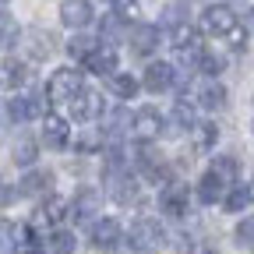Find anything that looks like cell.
I'll return each instance as SVG.
<instances>
[{"label": "cell", "mask_w": 254, "mask_h": 254, "mask_svg": "<svg viewBox=\"0 0 254 254\" xmlns=\"http://www.w3.org/2000/svg\"><path fill=\"white\" fill-rule=\"evenodd\" d=\"M251 131H254V120H251Z\"/></svg>", "instance_id": "obj_42"}, {"label": "cell", "mask_w": 254, "mask_h": 254, "mask_svg": "<svg viewBox=\"0 0 254 254\" xmlns=\"http://www.w3.org/2000/svg\"><path fill=\"white\" fill-rule=\"evenodd\" d=\"M124 131H134V117L124 113V110H113V113L103 120V134H106V138H120Z\"/></svg>", "instance_id": "obj_20"}, {"label": "cell", "mask_w": 254, "mask_h": 254, "mask_svg": "<svg viewBox=\"0 0 254 254\" xmlns=\"http://www.w3.org/2000/svg\"><path fill=\"white\" fill-rule=\"evenodd\" d=\"M173 117H177V124H184V127H194V124H198V120H194V106H190L187 99H177Z\"/></svg>", "instance_id": "obj_33"}, {"label": "cell", "mask_w": 254, "mask_h": 254, "mask_svg": "<svg viewBox=\"0 0 254 254\" xmlns=\"http://www.w3.org/2000/svg\"><path fill=\"white\" fill-rule=\"evenodd\" d=\"M110 4H113V11H117L120 18H138V14H141V4H138V0H110Z\"/></svg>", "instance_id": "obj_34"}, {"label": "cell", "mask_w": 254, "mask_h": 254, "mask_svg": "<svg viewBox=\"0 0 254 254\" xmlns=\"http://www.w3.org/2000/svg\"><path fill=\"white\" fill-rule=\"evenodd\" d=\"M67 110H71L74 120H92V117H99V113H103V95H99V92H92V88H81L74 99L67 103Z\"/></svg>", "instance_id": "obj_7"}, {"label": "cell", "mask_w": 254, "mask_h": 254, "mask_svg": "<svg viewBox=\"0 0 254 254\" xmlns=\"http://www.w3.org/2000/svg\"><path fill=\"white\" fill-rule=\"evenodd\" d=\"M127 244H131V251H141V254H152L166 244V230L159 219H138L131 222V230H127Z\"/></svg>", "instance_id": "obj_1"}, {"label": "cell", "mask_w": 254, "mask_h": 254, "mask_svg": "<svg viewBox=\"0 0 254 254\" xmlns=\"http://www.w3.org/2000/svg\"><path fill=\"white\" fill-rule=\"evenodd\" d=\"M251 201H254L251 198V187H233L230 194H226V212H244Z\"/></svg>", "instance_id": "obj_29"}, {"label": "cell", "mask_w": 254, "mask_h": 254, "mask_svg": "<svg viewBox=\"0 0 254 254\" xmlns=\"http://www.w3.org/2000/svg\"><path fill=\"white\" fill-rule=\"evenodd\" d=\"M71 212V205H67V198H60V194H50L46 198V205L39 208V215H36V222H60L64 215Z\"/></svg>", "instance_id": "obj_22"}, {"label": "cell", "mask_w": 254, "mask_h": 254, "mask_svg": "<svg viewBox=\"0 0 254 254\" xmlns=\"http://www.w3.org/2000/svg\"><path fill=\"white\" fill-rule=\"evenodd\" d=\"M237 244L240 247H254V215H247V219H240L237 222Z\"/></svg>", "instance_id": "obj_31"}, {"label": "cell", "mask_w": 254, "mask_h": 254, "mask_svg": "<svg viewBox=\"0 0 254 254\" xmlns=\"http://www.w3.org/2000/svg\"><path fill=\"white\" fill-rule=\"evenodd\" d=\"M233 28H237V14H233V7H226V4H212V7H205V14H201V32L226 39Z\"/></svg>", "instance_id": "obj_3"}, {"label": "cell", "mask_w": 254, "mask_h": 254, "mask_svg": "<svg viewBox=\"0 0 254 254\" xmlns=\"http://www.w3.org/2000/svg\"><path fill=\"white\" fill-rule=\"evenodd\" d=\"M124 240V230H120V222L117 219H95L92 222V247H99V251H110Z\"/></svg>", "instance_id": "obj_6"}, {"label": "cell", "mask_w": 254, "mask_h": 254, "mask_svg": "<svg viewBox=\"0 0 254 254\" xmlns=\"http://www.w3.org/2000/svg\"><path fill=\"white\" fill-rule=\"evenodd\" d=\"M92 18H95L92 0H64V4H60V21L67 28H74V32H81Z\"/></svg>", "instance_id": "obj_4"}, {"label": "cell", "mask_w": 254, "mask_h": 254, "mask_svg": "<svg viewBox=\"0 0 254 254\" xmlns=\"http://www.w3.org/2000/svg\"><path fill=\"white\" fill-rule=\"evenodd\" d=\"M159 205H163V212L173 215V219L187 215V187H184V184H170V187L163 190V198H159Z\"/></svg>", "instance_id": "obj_15"}, {"label": "cell", "mask_w": 254, "mask_h": 254, "mask_svg": "<svg viewBox=\"0 0 254 254\" xmlns=\"http://www.w3.org/2000/svg\"><path fill=\"white\" fill-rule=\"evenodd\" d=\"M226 43H230V50H247V28H233Z\"/></svg>", "instance_id": "obj_37"}, {"label": "cell", "mask_w": 254, "mask_h": 254, "mask_svg": "<svg viewBox=\"0 0 254 254\" xmlns=\"http://www.w3.org/2000/svg\"><path fill=\"white\" fill-rule=\"evenodd\" d=\"M173 46H177L180 57L187 53V60H198V57L205 53V50H201V32H198V28H190V25L173 28Z\"/></svg>", "instance_id": "obj_13"}, {"label": "cell", "mask_w": 254, "mask_h": 254, "mask_svg": "<svg viewBox=\"0 0 254 254\" xmlns=\"http://www.w3.org/2000/svg\"><path fill=\"white\" fill-rule=\"evenodd\" d=\"M159 131H163V117H159V110L141 106L134 113V138L138 141H152V138H159Z\"/></svg>", "instance_id": "obj_12"}, {"label": "cell", "mask_w": 254, "mask_h": 254, "mask_svg": "<svg viewBox=\"0 0 254 254\" xmlns=\"http://www.w3.org/2000/svg\"><path fill=\"white\" fill-rule=\"evenodd\" d=\"M53 53V39L46 36V32H28V39H25V57L28 60H43Z\"/></svg>", "instance_id": "obj_21"}, {"label": "cell", "mask_w": 254, "mask_h": 254, "mask_svg": "<svg viewBox=\"0 0 254 254\" xmlns=\"http://www.w3.org/2000/svg\"><path fill=\"white\" fill-rule=\"evenodd\" d=\"M4 81H7V88H18L21 81H28V71L21 67V64L14 67V60H7V64H4Z\"/></svg>", "instance_id": "obj_32"}, {"label": "cell", "mask_w": 254, "mask_h": 254, "mask_svg": "<svg viewBox=\"0 0 254 254\" xmlns=\"http://www.w3.org/2000/svg\"><path fill=\"white\" fill-rule=\"evenodd\" d=\"M14 46V18L4 11V50H11Z\"/></svg>", "instance_id": "obj_38"}, {"label": "cell", "mask_w": 254, "mask_h": 254, "mask_svg": "<svg viewBox=\"0 0 254 254\" xmlns=\"http://www.w3.org/2000/svg\"><path fill=\"white\" fill-rule=\"evenodd\" d=\"M127 43H131V50L141 53V57L155 53V46H159V25H148V21L131 25V28H127Z\"/></svg>", "instance_id": "obj_5"}, {"label": "cell", "mask_w": 254, "mask_h": 254, "mask_svg": "<svg viewBox=\"0 0 254 254\" xmlns=\"http://www.w3.org/2000/svg\"><path fill=\"white\" fill-rule=\"evenodd\" d=\"M226 184H230V180L212 166V170L201 173V180H198V201H201V205H215V201H222V194H226Z\"/></svg>", "instance_id": "obj_8"}, {"label": "cell", "mask_w": 254, "mask_h": 254, "mask_svg": "<svg viewBox=\"0 0 254 254\" xmlns=\"http://www.w3.org/2000/svg\"><path fill=\"white\" fill-rule=\"evenodd\" d=\"M212 166H215L222 177H226V180H233V177H237V159H233V155H219Z\"/></svg>", "instance_id": "obj_35"}, {"label": "cell", "mask_w": 254, "mask_h": 254, "mask_svg": "<svg viewBox=\"0 0 254 254\" xmlns=\"http://www.w3.org/2000/svg\"><path fill=\"white\" fill-rule=\"evenodd\" d=\"M113 198H117L120 205H134V198H138V184H134L131 177H117V184H113Z\"/></svg>", "instance_id": "obj_27"}, {"label": "cell", "mask_w": 254, "mask_h": 254, "mask_svg": "<svg viewBox=\"0 0 254 254\" xmlns=\"http://www.w3.org/2000/svg\"><path fill=\"white\" fill-rule=\"evenodd\" d=\"M117 64H120V57H117V50L113 46H99L88 60H85V67L92 71V74H103V78H113L117 74Z\"/></svg>", "instance_id": "obj_14"}, {"label": "cell", "mask_w": 254, "mask_h": 254, "mask_svg": "<svg viewBox=\"0 0 254 254\" xmlns=\"http://www.w3.org/2000/svg\"><path fill=\"white\" fill-rule=\"evenodd\" d=\"M251 198H254V180H251Z\"/></svg>", "instance_id": "obj_41"}, {"label": "cell", "mask_w": 254, "mask_h": 254, "mask_svg": "<svg viewBox=\"0 0 254 254\" xmlns=\"http://www.w3.org/2000/svg\"><path fill=\"white\" fill-rule=\"evenodd\" d=\"M120 21H124V18H120V14L113 11L110 18H103V25H99V32H106V36H110V39H117V36H120Z\"/></svg>", "instance_id": "obj_36"}, {"label": "cell", "mask_w": 254, "mask_h": 254, "mask_svg": "<svg viewBox=\"0 0 254 254\" xmlns=\"http://www.w3.org/2000/svg\"><path fill=\"white\" fill-rule=\"evenodd\" d=\"M43 141H46V148H67V141H71V124L64 120V117L46 113V117H43Z\"/></svg>", "instance_id": "obj_10"}, {"label": "cell", "mask_w": 254, "mask_h": 254, "mask_svg": "<svg viewBox=\"0 0 254 254\" xmlns=\"http://www.w3.org/2000/svg\"><path fill=\"white\" fill-rule=\"evenodd\" d=\"M99 205H103V194H99V190H95V187H81L78 194H74V201H71V215H74V222H88V219H95Z\"/></svg>", "instance_id": "obj_9"}, {"label": "cell", "mask_w": 254, "mask_h": 254, "mask_svg": "<svg viewBox=\"0 0 254 254\" xmlns=\"http://www.w3.org/2000/svg\"><path fill=\"white\" fill-rule=\"evenodd\" d=\"M39 159V145L32 141V138H18V145H14V163L18 166H32Z\"/></svg>", "instance_id": "obj_26"}, {"label": "cell", "mask_w": 254, "mask_h": 254, "mask_svg": "<svg viewBox=\"0 0 254 254\" xmlns=\"http://www.w3.org/2000/svg\"><path fill=\"white\" fill-rule=\"evenodd\" d=\"M81 88H85V85H81V74H78L74 67H57V71L50 74V85H46V92H50L53 103H71Z\"/></svg>", "instance_id": "obj_2"}, {"label": "cell", "mask_w": 254, "mask_h": 254, "mask_svg": "<svg viewBox=\"0 0 254 254\" xmlns=\"http://www.w3.org/2000/svg\"><path fill=\"white\" fill-rule=\"evenodd\" d=\"M187 18H190V4H187V0H173V4L163 7V14H159V25L173 32V28L187 25Z\"/></svg>", "instance_id": "obj_17"}, {"label": "cell", "mask_w": 254, "mask_h": 254, "mask_svg": "<svg viewBox=\"0 0 254 254\" xmlns=\"http://www.w3.org/2000/svg\"><path fill=\"white\" fill-rule=\"evenodd\" d=\"M198 71H201V74H208V78H215V74L226 71V60L215 57V53H201V57H198Z\"/></svg>", "instance_id": "obj_30"}, {"label": "cell", "mask_w": 254, "mask_h": 254, "mask_svg": "<svg viewBox=\"0 0 254 254\" xmlns=\"http://www.w3.org/2000/svg\"><path fill=\"white\" fill-rule=\"evenodd\" d=\"M190 247H194V244H190V240H187V237H180V244H177V251H180V254H187V251H190Z\"/></svg>", "instance_id": "obj_39"}, {"label": "cell", "mask_w": 254, "mask_h": 254, "mask_svg": "<svg viewBox=\"0 0 254 254\" xmlns=\"http://www.w3.org/2000/svg\"><path fill=\"white\" fill-rule=\"evenodd\" d=\"M215 141H219V127L212 120H198L194 127H190V145H194L198 152H208Z\"/></svg>", "instance_id": "obj_18"}, {"label": "cell", "mask_w": 254, "mask_h": 254, "mask_svg": "<svg viewBox=\"0 0 254 254\" xmlns=\"http://www.w3.org/2000/svg\"><path fill=\"white\" fill-rule=\"evenodd\" d=\"M53 187V173L50 170H32L21 177V194H46Z\"/></svg>", "instance_id": "obj_19"}, {"label": "cell", "mask_w": 254, "mask_h": 254, "mask_svg": "<svg viewBox=\"0 0 254 254\" xmlns=\"http://www.w3.org/2000/svg\"><path fill=\"white\" fill-rule=\"evenodd\" d=\"M198 106L201 110H222L226 106V85H219V81H205L201 88H198Z\"/></svg>", "instance_id": "obj_16"}, {"label": "cell", "mask_w": 254, "mask_h": 254, "mask_svg": "<svg viewBox=\"0 0 254 254\" xmlns=\"http://www.w3.org/2000/svg\"><path fill=\"white\" fill-rule=\"evenodd\" d=\"M74 247H78V240L71 230H57L50 237V254H74Z\"/></svg>", "instance_id": "obj_28"}, {"label": "cell", "mask_w": 254, "mask_h": 254, "mask_svg": "<svg viewBox=\"0 0 254 254\" xmlns=\"http://www.w3.org/2000/svg\"><path fill=\"white\" fill-rule=\"evenodd\" d=\"M95 50H99V43H95V36H88V32H74L71 43H67V53L74 60H88Z\"/></svg>", "instance_id": "obj_23"}, {"label": "cell", "mask_w": 254, "mask_h": 254, "mask_svg": "<svg viewBox=\"0 0 254 254\" xmlns=\"http://www.w3.org/2000/svg\"><path fill=\"white\" fill-rule=\"evenodd\" d=\"M110 88H113V95H117V99H134V95L141 92L138 78H131V74H124V71H117V74L110 78Z\"/></svg>", "instance_id": "obj_24"}, {"label": "cell", "mask_w": 254, "mask_h": 254, "mask_svg": "<svg viewBox=\"0 0 254 254\" xmlns=\"http://www.w3.org/2000/svg\"><path fill=\"white\" fill-rule=\"evenodd\" d=\"M141 85L148 88V92H170L173 88V67L166 60H152L148 67H145V78H141Z\"/></svg>", "instance_id": "obj_11"}, {"label": "cell", "mask_w": 254, "mask_h": 254, "mask_svg": "<svg viewBox=\"0 0 254 254\" xmlns=\"http://www.w3.org/2000/svg\"><path fill=\"white\" fill-rule=\"evenodd\" d=\"M28 117H36L32 103L21 99V95H11V99H7V120H11V124H25Z\"/></svg>", "instance_id": "obj_25"}, {"label": "cell", "mask_w": 254, "mask_h": 254, "mask_svg": "<svg viewBox=\"0 0 254 254\" xmlns=\"http://www.w3.org/2000/svg\"><path fill=\"white\" fill-rule=\"evenodd\" d=\"M247 25H251V28H254V11H251V14H247Z\"/></svg>", "instance_id": "obj_40"}]
</instances>
